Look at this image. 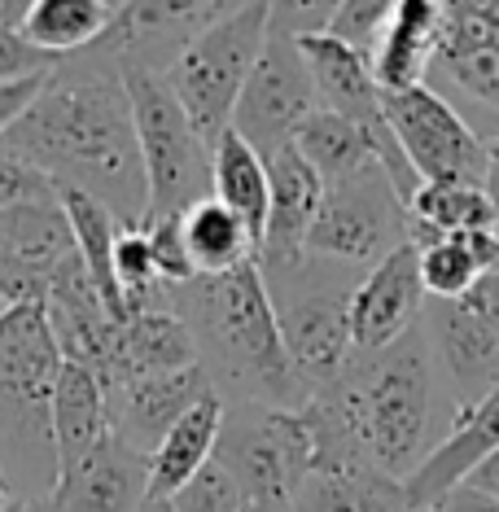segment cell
<instances>
[{
	"label": "cell",
	"instance_id": "obj_1",
	"mask_svg": "<svg viewBox=\"0 0 499 512\" xmlns=\"http://www.w3.org/2000/svg\"><path fill=\"white\" fill-rule=\"evenodd\" d=\"M0 145L44 171L57 189H84L106 202L123 228L145 224L149 184L141 145L123 71L110 57L92 53L84 66L62 62Z\"/></svg>",
	"mask_w": 499,
	"mask_h": 512
},
{
	"label": "cell",
	"instance_id": "obj_2",
	"mask_svg": "<svg viewBox=\"0 0 499 512\" xmlns=\"http://www.w3.org/2000/svg\"><path fill=\"white\" fill-rule=\"evenodd\" d=\"M171 302L193 333L197 368L211 377L224 403H263L298 412L311 399L289 368L259 263H246L224 276H197L180 285Z\"/></svg>",
	"mask_w": 499,
	"mask_h": 512
},
{
	"label": "cell",
	"instance_id": "obj_3",
	"mask_svg": "<svg viewBox=\"0 0 499 512\" xmlns=\"http://www.w3.org/2000/svg\"><path fill=\"white\" fill-rule=\"evenodd\" d=\"M324 390L346 412L368 464L394 482H408L456 421V403L443 399L425 324L408 329L386 351L351 355L346 372Z\"/></svg>",
	"mask_w": 499,
	"mask_h": 512
},
{
	"label": "cell",
	"instance_id": "obj_4",
	"mask_svg": "<svg viewBox=\"0 0 499 512\" xmlns=\"http://www.w3.org/2000/svg\"><path fill=\"white\" fill-rule=\"evenodd\" d=\"M62 351L44 302L0 311V477L22 504H44L57 486L53 386Z\"/></svg>",
	"mask_w": 499,
	"mask_h": 512
},
{
	"label": "cell",
	"instance_id": "obj_5",
	"mask_svg": "<svg viewBox=\"0 0 499 512\" xmlns=\"http://www.w3.org/2000/svg\"><path fill=\"white\" fill-rule=\"evenodd\" d=\"M127 106L136 123V145H141V167L149 184V219H184L197 202L211 193V145L197 136L189 114L180 110L176 92L154 71H123Z\"/></svg>",
	"mask_w": 499,
	"mask_h": 512
},
{
	"label": "cell",
	"instance_id": "obj_6",
	"mask_svg": "<svg viewBox=\"0 0 499 512\" xmlns=\"http://www.w3.org/2000/svg\"><path fill=\"white\" fill-rule=\"evenodd\" d=\"M342 263L298 259L289 267H272L281 276V289L268 285L276 307V329H281L285 355L294 377L307 394H316L346 372L355 355L351 342V294L355 285L338 276Z\"/></svg>",
	"mask_w": 499,
	"mask_h": 512
},
{
	"label": "cell",
	"instance_id": "obj_7",
	"mask_svg": "<svg viewBox=\"0 0 499 512\" xmlns=\"http://www.w3.org/2000/svg\"><path fill=\"white\" fill-rule=\"evenodd\" d=\"M263 44H268V0H250L237 14L215 22L211 31H202L162 71L167 88L176 92L180 110L189 114L197 136L211 149L232 127V110H237L241 88H246Z\"/></svg>",
	"mask_w": 499,
	"mask_h": 512
},
{
	"label": "cell",
	"instance_id": "obj_8",
	"mask_svg": "<svg viewBox=\"0 0 499 512\" xmlns=\"http://www.w3.org/2000/svg\"><path fill=\"white\" fill-rule=\"evenodd\" d=\"M215 464L237 482L250 512H289L294 491L311 473V434L303 412L228 403L215 442Z\"/></svg>",
	"mask_w": 499,
	"mask_h": 512
},
{
	"label": "cell",
	"instance_id": "obj_9",
	"mask_svg": "<svg viewBox=\"0 0 499 512\" xmlns=\"http://www.w3.org/2000/svg\"><path fill=\"white\" fill-rule=\"evenodd\" d=\"M412 241L408 206L390 176L368 162L355 176L324 184V202L303 241V259L342 263V267H377L390 250Z\"/></svg>",
	"mask_w": 499,
	"mask_h": 512
},
{
	"label": "cell",
	"instance_id": "obj_10",
	"mask_svg": "<svg viewBox=\"0 0 499 512\" xmlns=\"http://www.w3.org/2000/svg\"><path fill=\"white\" fill-rule=\"evenodd\" d=\"M381 110L399 141L403 158L421 184L451 180V184H482L486 180V145L464 114L451 106L443 92L429 84L408 92H381Z\"/></svg>",
	"mask_w": 499,
	"mask_h": 512
},
{
	"label": "cell",
	"instance_id": "obj_11",
	"mask_svg": "<svg viewBox=\"0 0 499 512\" xmlns=\"http://www.w3.org/2000/svg\"><path fill=\"white\" fill-rule=\"evenodd\" d=\"M316 110L320 92L298 40L268 31V44H263L259 62H254L246 88H241L237 110H232V132L246 136L259 154H272V149L294 141V132Z\"/></svg>",
	"mask_w": 499,
	"mask_h": 512
},
{
	"label": "cell",
	"instance_id": "obj_12",
	"mask_svg": "<svg viewBox=\"0 0 499 512\" xmlns=\"http://www.w3.org/2000/svg\"><path fill=\"white\" fill-rule=\"evenodd\" d=\"M241 5L250 0H132L114 14L110 31L92 53L110 57L119 71L162 75L202 31L237 14Z\"/></svg>",
	"mask_w": 499,
	"mask_h": 512
},
{
	"label": "cell",
	"instance_id": "obj_13",
	"mask_svg": "<svg viewBox=\"0 0 499 512\" xmlns=\"http://www.w3.org/2000/svg\"><path fill=\"white\" fill-rule=\"evenodd\" d=\"M421 324L429 333V351H434L447 399L456 403V412H464L499 377V324L491 320L478 294H464L456 302H429Z\"/></svg>",
	"mask_w": 499,
	"mask_h": 512
},
{
	"label": "cell",
	"instance_id": "obj_14",
	"mask_svg": "<svg viewBox=\"0 0 499 512\" xmlns=\"http://www.w3.org/2000/svg\"><path fill=\"white\" fill-rule=\"evenodd\" d=\"M75 232L62 202L53 197H31L0 211V259L9 276V302H44L49 276L66 259H75Z\"/></svg>",
	"mask_w": 499,
	"mask_h": 512
},
{
	"label": "cell",
	"instance_id": "obj_15",
	"mask_svg": "<svg viewBox=\"0 0 499 512\" xmlns=\"http://www.w3.org/2000/svg\"><path fill=\"white\" fill-rule=\"evenodd\" d=\"M425 316V285H421V250L403 241L377 267L359 276L351 294V342L355 355H373L394 346Z\"/></svg>",
	"mask_w": 499,
	"mask_h": 512
},
{
	"label": "cell",
	"instance_id": "obj_16",
	"mask_svg": "<svg viewBox=\"0 0 499 512\" xmlns=\"http://www.w3.org/2000/svg\"><path fill=\"white\" fill-rule=\"evenodd\" d=\"M149 499V456L106 434L71 473L57 477L44 512H141Z\"/></svg>",
	"mask_w": 499,
	"mask_h": 512
},
{
	"label": "cell",
	"instance_id": "obj_17",
	"mask_svg": "<svg viewBox=\"0 0 499 512\" xmlns=\"http://www.w3.org/2000/svg\"><path fill=\"white\" fill-rule=\"evenodd\" d=\"M434 75L499 110V0H443Z\"/></svg>",
	"mask_w": 499,
	"mask_h": 512
},
{
	"label": "cell",
	"instance_id": "obj_18",
	"mask_svg": "<svg viewBox=\"0 0 499 512\" xmlns=\"http://www.w3.org/2000/svg\"><path fill=\"white\" fill-rule=\"evenodd\" d=\"M206 390H215V386L202 368L162 372V377H136V381L106 386L110 434H119L127 447H136L141 456H154V447L167 438V429L176 425Z\"/></svg>",
	"mask_w": 499,
	"mask_h": 512
},
{
	"label": "cell",
	"instance_id": "obj_19",
	"mask_svg": "<svg viewBox=\"0 0 499 512\" xmlns=\"http://www.w3.org/2000/svg\"><path fill=\"white\" fill-rule=\"evenodd\" d=\"M263 162H268V228H263L259 267H289L303 259L311 219L324 202V180L294 149V141L263 154Z\"/></svg>",
	"mask_w": 499,
	"mask_h": 512
},
{
	"label": "cell",
	"instance_id": "obj_20",
	"mask_svg": "<svg viewBox=\"0 0 499 512\" xmlns=\"http://www.w3.org/2000/svg\"><path fill=\"white\" fill-rule=\"evenodd\" d=\"M495 447H499V377H495V386L486 390L478 403L464 407V412H456L447 438L438 442V447L429 451V460L408 477V482H403V486H408L412 508L416 512L438 508L464 482V477H469L486 456H491Z\"/></svg>",
	"mask_w": 499,
	"mask_h": 512
},
{
	"label": "cell",
	"instance_id": "obj_21",
	"mask_svg": "<svg viewBox=\"0 0 499 512\" xmlns=\"http://www.w3.org/2000/svg\"><path fill=\"white\" fill-rule=\"evenodd\" d=\"M44 316H49V329H53V342H57V351H62V359L88 364L97 372L106 368V355H110L119 320H114L110 307L101 302L92 276L84 272V263H79V254L66 259L49 276V289H44Z\"/></svg>",
	"mask_w": 499,
	"mask_h": 512
},
{
	"label": "cell",
	"instance_id": "obj_22",
	"mask_svg": "<svg viewBox=\"0 0 499 512\" xmlns=\"http://www.w3.org/2000/svg\"><path fill=\"white\" fill-rule=\"evenodd\" d=\"M438 36H443V0H399L368 49L381 92L421 88L434 75Z\"/></svg>",
	"mask_w": 499,
	"mask_h": 512
},
{
	"label": "cell",
	"instance_id": "obj_23",
	"mask_svg": "<svg viewBox=\"0 0 499 512\" xmlns=\"http://www.w3.org/2000/svg\"><path fill=\"white\" fill-rule=\"evenodd\" d=\"M184 368H197V346L189 324L176 311H136L132 320H123L114 329L101 381L119 386V381L162 377V372H184Z\"/></svg>",
	"mask_w": 499,
	"mask_h": 512
},
{
	"label": "cell",
	"instance_id": "obj_24",
	"mask_svg": "<svg viewBox=\"0 0 499 512\" xmlns=\"http://www.w3.org/2000/svg\"><path fill=\"white\" fill-rule=\"evenodd\" d=\"M110 434V394L97 368L62 359L53 386V451L57 477L71 473L79 460Z\"/></svg>",
	"mask_w": 499,
	"mask_h": 512
},
{
	"label": "cell",
	"instance_id": "obj_25",
	"mask_svg": "<svg viewBox=\"0 0 499 512\" xmlns=\"http://www.w3.org/2000/svg\"><path fill=\"white\" fill-rule=\"evenodd\" d=\"M228 403L215 390H206L176 425L167 429V438L154 447L149 456V499H171L189 482L193 473H202L215 456L219 429H224Z\"/></svg>",
	"mask_w": 499,
	"mask_h": 512
},
{
	"label": "cell",
	"instance_id": "obj_26",
	"mask_svg": "<svg viewBox=\"0 0 499 512\" xmlns=\"http://www.w3.org/2000/svg\"><path fill=\"white\" fill-rule=\"evenodd\" d=\"M57 202H62L66 219H71V232H75V250H79V263L84 272L92 276L101 302L110 307L114 320H127V302H123V289H119V276H114V241H119V219L106 202H97L92 193L84 189H57Z\"/></svg>",
	"mask_w": 499,
	"mask_h": 512
},
{
	"label": "cell",
	"instance_id": "obj_27",
	"mask_svg": "<svg viewBox=\"0 0 499 512\" xmlns=\"http://www.w3.org/2000/svg\"><path fill=\"white\" fill-rule=\"evenodd\" d=\"M211 193L263 241V228H268V162L232 127L211 149Z\"/></svg>",
	"mask_w": 499,
	"mask_h": 512
},
{
	"label": "cell",
	"instance_id": "obj_28",
	"mask_svg": "<svg viewBox=\"0 0 499 512\" xmlns=\"http://www.w3.org/2000/svg\"><path fill=\"white\" fill-rule=\"evenodd\" d=\"M416 250H421V285H425L429 302H456L464 294H473L482 276L499 272V237L495 232L434 237Z\"/></svg>",
	"mask_w": 499,
	"mask_h": 512
},
{
	"label": "cell",
	"instance_id": "obj_29",
	"mask_svg": "<svg viewBox=\"0 0 499 512\" xmlns=\"http://www.w3.org/2000/svg\"><path fill=\"white\" fill-rule=\"evenodd\" d=\"M289 512H416L408 486L377 469L307 473Z\"/></svg>",
	"mask_w": 499,
	"mask_h": 512
},
{
	"label": "cell",
	"instance_id": "obj_30",
	"mask_svg": "<svg viewBox=\"0 0 499 512\" xmlns=\"http://www.w3.org/2000/svg\"><path fill=\"white\" fill-rule=\"evenodd\" d=\"M110 22H114V9L101 5V0H27L18 31L40 53L66 62L71 53L97 49L101 36L110 31Z\"/></svg>",
	"mask_w": 499,
	"mask_h": 512
},
{
	"label": "cell",
	"instance_id": "obj_31",
	"mask_svg": "<svg viewBox=\"0 0 499 512\" xmlns=\"http://www.w3.org/2000/svg\"><path fill=\"white\" fill-rule=\"evenodd\" d=\"M180 228H184V246H189L197 276L237 272V267H246V263H259V254H263V241L254 237L224 202H215V197L197 202L193 211L180 219Z\"/></svg>",
	"mask_w": 499,
	"mask_h": 512
},
{
	"label": "cell",
	"instance_id": "obj_32",
	"mask_svg": "<svg viewBox=\"0 0 499 512\" xmlns=\"http://www.w3.org/2000/svg\"><path fill=\"white\" fill-rule=\"evenodd\" d=\"M412 241L425 246L434 237H464V232H495V211L482 184L434 180L408 197Z\"/></svg>",
	"mask_w": 499,
	"mask_h": 512
},
{
	"label": "cell",
	"instance_id": "obj_33",
	"mask_svg": "<svg viewBox=\"0 0 499 512\" xmlns=\"http://www.w3.org/2000/svg\"><path fill=\"white\" fill-rule=\"evenodd\" d=\"M294 149L320 171L324 184L346 180V176H355L359 167L377 162L373 136H368L364 127H355L351 119H342V114H333V110L311 114V119L294 132Z\"/></svg>",
	"mask_w": 499,
	"mask_h": 512
},
{
	"label": "cell",
	"instance_id": "obj_34",
	"mask_svg": "<svg viewBox=\"0 0 499 512\" xmlns=\"http://www.w3.org/2000/svg\"><path fill=\"white\" fill-rule=\"evenodd\" d=\"M167 504H171V512H250L246 495H241L237 482L215 464V456L202 473H193Z\"/></svg>",
	"mask_w": 499,
	"mask_h": 512
},
{
	"label": "cell",
	"instance_id": "obj_35",
	"mask_svg": "<svg viewBox=\"0 0 499 512\" xmlns=\"http://www.w3.org/2000/svg\"><path fill=\"white\" fill-rule=\"evenodd\" d=\"M145 241H149V254H154V267L162 276V285L180 289L197 281V267L189 259V246H184V228L180 219H149V224H141Z\"/></svg>",
	"mask_w": 499,
	"mask_h": 512
},
{
	"label": "cell",
	"instance_id": "obj_36",
	"mask_svg": "<svg viewBox=\"0 0 499 512\" xmlns=\"http://www.w3.org/2000/svg\"><path fill=\"white\" fill-rule=\"evenodd\" d=\"M57 57L40 53L36 44L18 31V22H0V88L5 84H22V79H40L57 71Z\"/></svg>",
	"mask_w": 499,
	"mask_h": 512
},
{
	"label": "cell",
	"instance_id": "obj_37",
	"mask_svg": "<svg viewBox=\"0 0 499 512\" xmlns=\"http://www.w3.org/2000/svg\"><path fill=\"white\" fill-rule=\"evenodd\" d=\"M399 5V0H342L338 18H333L329 36H338L346 44H355L359 53L373 49V40L381 36V27H386L390 9Z\"/></svg>",
	"mask_w": 499,
	"mask_h": 512
},
{
	"label": "cell",
	"instance_id": "obj_38",
	"mask_svg": "<svg viewBox=\"0 0 499 512\" xmlns=\"http://www.w3.org/2000/svg\"><path fill=\"white\" fill-rule=\"evenodd\" d=\"M57 184L44 176V171H36L27 158H18L14 149L0 145V211L14 202H31V197H53Z\"/></svg>",
	"mask_w": 499,
	"mask_h": 512
},
{
	"label": "cell",
	"instance_id": "obj_39",
	"mask_svg": "<svg viewBox=\"0 0 499 512\" xmlns=\"http://www.w3.org/2000/svg\"><path fill=\"white\" fill-rule=\"evenodd\" d=\"M434 512H499V499L473 491V486H456V491H451Z\"/></svg>",
	"mask_w": 499,
	"mask_h": 512
},
{
	"label": "cell",
	"instance_id": "obj_40",
	"mask_svg": "<svg viewBox=\"0 0 499 512\" xmlns=\"http://www.w3.org/2000/svg\"><path fill=\"white\" fill-rule=\"evenodd\" d=\"M482 145H486V180H482V189H486V197H491L495 237H499V127L491 136H482Z\"/></svg>",
	"mask_w": 499,
	"mask_h": 512
},
{
	"label": "cell",
	"instance_id": "obj_41",
	"mask_svg": "<svg viewBox=\"0 0 499 512\" xmlns=\"http://www.w3.org/2000/svg\"><path fill=\"white\" fill-rule=\"evenodd\" d=\"M473 294L482 298V307L491 311V320L499 324V272H491V276H482L478 281V289H473Z\"/></svg>",
	"mask_w": 499,
	"mask_h": 512
},
{
	"label": "cell",
	"instance_id": "obj_42",
	"mask_svg": "<svg viewBox=\"0 0 499 512\" xmlns=\"http://www.w3.org/2000/svg\"><path fill=\"white\" fill-rule=\"evenodd\" d=\"M22 9H27V0H0V22H18Z\"/></svg>",
	"mask_w": 499,
	"mask_h": 512
},
{
	"label": "cell",
	"instance_id": "obj_43",
	"mask_svg": "<svg viewBox=\"0 0 499 512\" xmlns=\"http://www.w3.org/2000/svg\"><path fill=\"white\" fill-rule=\"evenodd\" d=\"M14 302H9V276H5V259H0V311H9Z\"/></svg>",
	"mask_w": 499,
	"mask_h": 512
},
{
	"label": "cell",
	"instance_id": "obj_44",
	"mask_svg": "<svg viewBox=\"0 0 499 512\" xmlns=\"http://www.w3.org/2000/svg\"><path fill=\"white\" fill-rule=\"evenodd\" d=\"M9 508H14V491H9L5 477H0V512H9Z\"/></svg>",
	"mask_w": 499,
	"mask_h": 512
},
{
	"label": "cell",
	"instance_id": "obj_45",
	"mask_svg": "<svg viewBox=\"0 0 499 512\" xmlns=\"http://www.w3.org/2000/svg\"><path fill=\"white\" fill-rule=\"evenodd\" d=\"M141 512H171V504H167V499H145Z\"/></svg>",
	"mask_w": 499,
	"mask_h": 512
},
{
	"label": "cell",
	"instance_id": "obj_46",
	"mask_svg": "<svg viewBox=\"0 0 499 512\" xmlns=\"http://www.w3.org/2000/svg\"><path fill=\"white\" fill-rule=\"evenodd\" d=\"M9 512H44V504H22V499H14V508Z\"/></svg>",
	"mask_w": 499,
	"mask_h": 512
},
{
	"label": "cell",
	"instance_id": "obj_47",
	"mask_svg": "<svg viewBox=\"0 0 499 512\" xmlns=\"http://www.w3.org/2000/svg\"><path fill=\"white\" fill-rule=\"evenodd\" d=\"M101 5H110L114 14H119V9H123V5H132V0H101Z\"/></svg>",
	"mask_w": 499,
	"mask_h": 512
},
{
	"label": "cell",
	"instance_id": "obj_48",
	"mask_svg": "<svg viewBox=\"0 0 499 512\" xmlns=\"http://www.w3.org/2000/svg\"><path fill=\"white\" fill-rule=\"evenodd\" d=\"M425 512H434V508H425Z\"/></svg>",
	"mask_w": 499,
	"mask_h": 512
}]
</instances>
